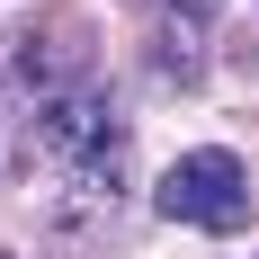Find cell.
<instances>
[{"mask_svg":"<svg viewBox=\"0 0 259 259\" xmlns=\"http://www.w3.org/2000/svg\"><path fill=\"white\" fill-rule=\"evenodd\" d=\"M27 152L45 161V197L63 224H99L125 197V107L99 80L27 99Z\"/></svg>","mask_w":259,"mask_h":259,"instance_id":"obj_1","label":"cell"},{"mask_svg":"<svg viewBox=\"0 0 259 259\" xmlns=\"http://www.w3.org/2000/svg\"><path fill=\"white\" fill-rule=\"evenodd\" d=\"M152 206L170 214V224H188V233H250V170H241L224 143H197V152H179L170 170L152 179Z\"/></svg>","mask_w":259,"mask_h":259,"instance_id":"obj_2","label":"cell"}]
</instances>
